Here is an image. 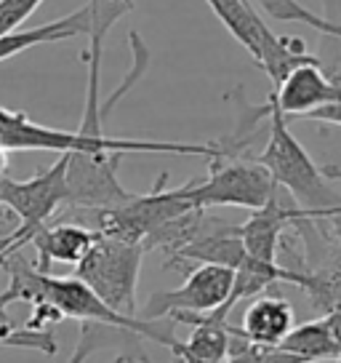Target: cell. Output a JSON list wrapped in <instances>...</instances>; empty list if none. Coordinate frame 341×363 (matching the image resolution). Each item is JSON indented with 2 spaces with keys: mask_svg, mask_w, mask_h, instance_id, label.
<instances>
[{
  "mask_svg": "<svg viewBox=\"0 0 341 363\" xmlns=\"http://www.w3.org/2000/svg\"><path fill=\"white\" fill-rule=\"evenodd\" d=\"M91 9V33L83 62L88 67V86H86V107L83 121L75 131V155H102V152H176V155H219V145H190V142H147V139H117L104 134V113L110 104H102L99 96V78H102V54L107 33L112 24L134 11V0H88Z\"/></svg>",
  "mask_w": 341,
  "mask_h": 363,
  "instance_id": "cell-1",
  "label": "cell"
},
{
  "mask_svg": "<svg viewBox=\"0 0 341 363\" xmlns=\"http://www.w3.org/2000/svg\"><path fill=\"white\" fill-rule=\"evenodd\" d=\"M3 270L8 272V291L13 302H30V305H48L59 313L64 320H80V323H99V326H112V329L137 334L144 340L160 342L166 347L176 345V337L168 331H160L155 323L158 320H144V318H131L115 313L112 307H107L93 294L88 286L80 278H57L48 270H40L37 264H30L19 257V251L11 254Z\"/></svg>",
  "mask_w": 341,
  "mask_h": 363,
  "instance_id": "cell-2",
  "label": "cell"
},
{
  "mask_svg": "<svg viewBox=\"0 0 341 363\" xmlns=\"http://www.w3.org/2000/svg\"><path fill=\"white\" fill-rule=\"evenodd\" d=\"M267 104H270V139L262 155H253V158L270 171L274 184L291 195V201L299 208L328 219L330 211L341 206V193L330 187V179H325L323 169L309 158L301 142L291 134L285 115L274 107L272 99H267Z\"/></svg>",
  "mask_w": 341,
  "mask_h": 363,
  "instance_id": "cell-3",
  "label": "cell"
},
{
  "mask_svg": "<svg viewBox=\"0 0 341 363\" xmlns=\"http://www.w3.org/2000/svg\"><path fill=\"white\" fill-rule=\"evenodd\" d=\"M219 22L229 30V35L248 51L253 62L272 80V89L280 86L285 75L299 65L318 62V57L307 48V43L296 35H274L267 22L256 13L250 0H205Z\"/></svg>",
  "mask_w": 341,
  "mask_h": 363,
  "instance_id": "cell-4",
  "label": "cell"
},
{
  "mask_svg": "<svg viewBox=\"0 0 341 363\" xmlns=\"http://www.w3.org/2000/svg\"><path fill=\"white\" fill-rule=\"evenodd\" d=\"M67 158L59 155L57 163H51L48 169H40L33 179H11V177H0V198L3 206L19 219V227L11 235L0 238V249L8 254H16L24 243H30L33 235L48 219L57 214L62 206L69 203L67 190Z\"/></svg>",
  "mask_w": 341,
  "mask_h": 363,
  "instance_id": "cell-5",
  "label": "cell"
},
{
  "mask_svg": "<svg viewBox=\"0 0 341 363\" xmlns=\"http://www.w3.org/2000/svg\"><path fill=\"white\" fill-rule=\"evenodd\" d=\"M144 254L147 251L141 243L99 235L88 254L75 264V278L115 313L137 318L139 270Z\"/></svg>",
  "mask_w": 341,
  "mask_h": 363,
  "instance_id": "cell-6",
  "label": "cell"
},
{
  "mask_svg": "<svg viewBox=\"0 0 341 363\" xmlns=\"http://www.w3.org/2000/svg\"><path fill=\"white\" fill-rule=\"evenodd\" d=\"M277 184L256 158L245 155H219L211 158V174L205 179L187 182V195L195 208H216V206H235V208H262Z\"/></svg>",
  "mask_w": 341,
  "mask_h": 363,
  "instance_id": "cell-7",
  "label": "cell"
},
{
  "mask_svg": "<svg viewBox=\"0 0 341 363\" xmlns=\"http://www.w3.org/2000/svg\"><path fill=\"white\" fill-rule=\"evenodd\" d=\"M166 177L168 174H160L158 184L147 195H134L128 203L112 206V208H96L93 230H99V235H107V238L141 243L149 233H155L166 222L192 211L195 206L187 195V184L176 190H163Z\"/></svg>",
  "mask_w": 341,
  "mask_h": 363,
  "instance_id": "cell-8",
  "label": "cell"
},
{
  "mask_svg": "<svg viewBox=\"0 0 341 363\" xmlns=\"http://www.w3.org/2000/svg\"><path fill=\"white\" fill-rule=\"evenodd\" d=\"M235 286V270L221 264H200L195 267L187 281L173 291H158L149 296L144 307V320H166L176 313H214L219 307H227Z\"/></svg>",
  "mask_w": 341,
  "mask_h": 363,
  "instance_id": "cell-9",
  "label": "cell"
},
{
  "mask_svg": "<svg viewBox=\"0 0 341 363\" xmlns=\"http://www.w3.org/2000/svg\"><path fill=\"white\" fill-rule=\"evenodd\" d=\"M227 310H214V313H176L170 320L192 326V334L184 342H176L170 352L182 363H224L232 350V340L238 329L227 323Z\"/></svg>",
  "mask_w": 341,
  "mask_h": 363,
  "instance_id": "cell-10",
  "label": "cell"
},
{
  "mask_svg": "<svg viewBox=\"0 0 341 363\" xmlns=\"http://www.w3.org/2000/svg\"><path fill=\"white\" fill-rule=\"evenodd\" d=\"M301 214H304V208H299L294 201L285 203L280 198V187H277V193L262 208H256L243 225H238L245 254L259 262H277L283 233L288 227H294V222Z\"/></svg>",
  "mask_w": 341,
  "mask_h": 363,
  "instance_id": "cell-11",
  "label": "cell"
},
{
  "mask_svg": "<svg viewBox=\"0 0 341 363\" xmlns=\"http://www.w3.org/2000/svg\"><path fill=\"white\" fill-rule=\"evenodd\" d=\"M270 99L285 115V121H299L301 115L312 113L323 104L336 102V91L323 75L318 62H307L291 69L283 83L272 89Z\"/></svg>",
  "mask_w": 341,
  "mask_h": 363,
  "instance_id": "cell-12",
  "label": "cell"
},
{
  "mask_svg": "<svg viewBox=\"0 0 341 363\" xmlns=\"http://www.w3.org/2000/svg\"><path fill=\"white\" fill-rule=\"evenodd\" d=\"M296 326L294 307L283 296H253L238 334L256 347H277Z\"/></svg>",
  "mask_w": 341,
  "mask_h": 363,
  "instance_id": "cell-13",
  "label": "cell"
},
{
  "mask_svg": "<svg viewBox=\"0 0 341 363\" xmlns=\"http://www.w3.org/2000/svg\"><path fill=\"white\" fill-rule=\"evenodd\" d=\"M99 238V230L78 222H59V225H43L33 235L35 251H37V267L46 270L48 264H78L88 249Z\"/></svg>",
  "mask_w": 341,
  "mask_h": 363,
  "instance_id": "cell-14",
  "label": "cell"
},
{
  "mask_svg": "<svg viewBox=\"0 0 341 363\" xmlns=\"http://www.w3.org/2000/svg\"><path fill=\"white\" fill-rule=\"evenodd\" d=\"M203 262V264H221L229 270H238L245 259V246L240 240L238 225H227L221 219H211L203 233L187 243L176 254H170V262Z\"/></svg>",
  "mask_w": 341,
  "mask_h": 363,
  "instance_id": "cell-15",
  "label": "cell"
},
{
  "mask_svg": "<svg viewBox=\"0 0 341 363\" xmlns=\"http://www.w3.org/2000/svg\"><path fill=\"white\" fill-rule=\"evenodd\" d=\"M277 347L285 352H291V355H299L301 361H307V363L339 361L341 358L339 342L333 337L328 315L307 320V323H301V326H294L291 334H288Z\"/></svg>",
  "mask_w": 341,
  "mask_h": 363,
  "instance_id": "cell-16",
  "label": "cell"
},
{
  "mask_svg": "<svg viewBox=\"0 0 341 363\" xmlns=\"http://www.w3.org/2000/svg\"><path fill=\"white\" fill-rule=\"evenodd\" d=\"M323 16V13H320ZM320 45H318V65L323 69V75L328 78V83L336 91V99L341 102V24H333L328 19H323L320 24Z\"/></svg>",
  "mask_w": 341,
  "mask_h": 363,
  "instance_id": "cell-17",
  "label": "cell"
},
{
  "mask_svg": "<svg viewBox=\"0 0 341 363\" xmlns=\"http://www.w3.org/2000/svg\"><path fill=\"white\" fill-rule=\"evenodd\" d=\"M259 6L264 9V13H270L277 22H296V24H307L315 33L323 24V16L315 11H309L307 6H301L299 0H259Z\"/></svg>",
  "mask_w": 341,
  "mask_h": 363,
  "instance_id": "cell-18",
  "label": "cell"
},
{
  "mask_svg": "<svg viewBox=\"0 0 341 363\" xmlns=\"http://www.w3.org/2000/svg\"><path fill=\"white\" fill-rule=\"evenodd\" d=\"M43 0H0V35L19 30Z\"/></svg>",
  "mask_w": 341,
  "mask_h": 363,
  "instance_id": "cell-19",
  "label": "cell"
},
{
  "mask_svg": "<svg viewBox=\"0 0 341 363\" xmlns=\"http://www.w3.org/2000/svg\"><path fill=\"white\" fill-rule=\"evenodd\" d=\"M299 121H318V123H325V125H341V102H328L318 107V110H312V113L301 115Z\"/></svg>",
  "mask_w": 341,
  "mask_h": 363,
  "instance_id": "cell-20",
  "label": "cell"
},
{
  "mask_svg": "<svg viewBox=\"0 0 341 363\" xmlns=\"http://www.w3.org/2000/svg\"><path fill=\"white\" fill-rule=\"evenodd\" d=\"M323 6H325L323 19H328V22H333V24H341V0H323Z\"/></svg>",
  "mask_w": 341,
  "mask_h": 363,
  "instance_id": "cell-21",
  "label": "cell"
},
{
  "mask_svg": "<svg viewBox=\"0 0 341 363\" xmlns=\"http://www.w3.org/2000/svg\"><path fill=\"white\" fill-rule=\"evenodd\" d=\"M13 329H16V326H13L11 320H0V345H8Z\"/></svg>",
  "mask_w": 341,
  "mask_h": 363,
  "instance_id": "cell-22",
  "label": "cell"
},
{
  "mask_svg": "<svg viewBox=\"0 0 341 363\" xmlns=\"http://www.w3.org/2000/svg\"><path fill=\"white\" fill-rule=\"evenodd\" d=\"M323 174H325V179L341 182V166H333V163H328V166H323Z\"/></svg>",
  "mask_w": 341,
  "mask_h": 363,
  "instance_id": "cell-23",
  "label": "cell"
},
{
  "mask_svg": "<svg viewBox=\"0 0 341 363\" xmlns=\"http://www.w3.org/2000/svg\"><path fill=\"white\" fill-rule=\"evenodd\" d=\"M6 219V206H3V198H0V222Z\"/></svg>",
  "mask_w": 341,
  "mask_h": 363,
  "instance_id": "cell-24",
  "label": "cell"
},
{
  "mask_svg": "<svg viewBox=\"0 0 341 363\" xmlns=\"http://www.w3.org/2000/svg\"><path fill=\"white\" fill-rule=\"evenodd\" d=\"M170 363H182V361H179V358H176V355H173V361H170Z\"/></svg>",
  "mask_w": 341,
  "mask_h": 363,
  "instance_id": "cell-25",
  "label": "cell"
},
{
  "mask_svg": "<svg viewBox=\"0 0 341 363\" xmlns=\"http://www.w3.org/2000/svg\"><path fill=\"white\" fill-rule=\"evenodd\" d=\"M336 363H341V358H339V361H336Z\"/></svg>",
  "mask_w": 341,
  "mask_h": 363,
  "instance_id": "cell-26",
  "label": "cell"
}]
</instances>
